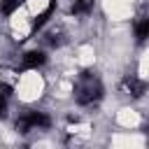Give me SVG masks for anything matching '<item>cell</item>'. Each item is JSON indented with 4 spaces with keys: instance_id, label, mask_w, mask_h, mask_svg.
<instances>
[{
    "instance_id": "obj_1",
    "label": "cell",
    "mask_w": 149,
    "mask_h": 149,
    "mask_svg": "<svg viewBox=\"0 0 149 149\" xmlns=\"http://www.w3.org/2000/svg\"><path fill=\"white\" fill-rule=\"evenodd\" d=\"M102 98V81L95 72H81L74 84V100L81 107H91Z\"/></svg>"
},
{
    "instance_id": "obj_2",
    "label": "cell",
    "mask_w": 149,
    "mask_h": 149,
    "mask_svg": "<svg viewBox=\"0 0 149 149\" xmlns=\"http://www.w3.org/2000/svg\"><path fill=\"white\" fill-rule=\"evenodd\" d=\"M49 116L44 114V112H26V114H21L19 116V121H16V130L19 133H30V130H40V128H49Z\"/></svg>"
},
{
    "instance_id": "obj_3",
    "label": "cell",
    "mask_w": 149,
    "mask_h": 149,
    "mask_svg": "<svg viewBox=\"0 0 149 149\" xmlns=\"http://www.w3.org/2000/svg\"><path fill=\"white\" fill-rule=\"evenodd\" d=\"M44 61H47V54H44L42 49H30V51H26V54H23L21 65H23L26 70H37V68H42V65H44Z\"/></svg>"
},
{
    "instance_id": "obj_4",
    "label": "cell",
    "mask_w": 149,
    "mask_h": 149,
    "mask_svg": "<svg viewBox=\"0 0 149 149\" xmlns=\"http://www.w3.org/2000/svg\"><path fill=\"white\" fill-rule=\"evenodd\" d=\"M121 88H123L128 95L137 98V95H142V93H144V88H147V86H144V81H142V79H137L135 74H128V77L121 81Z\"/></svg>"
},
{
    "instance_id": "obj_5",
    "label": "cell",
    "mask_w": 149,
    "mask_h": 149,
    "mask_svg": "<svg viewBox=\"0 0 149 149\" xmlns=\"http://www.w3.org/2000/svg\"><path fill=\"white\" fill-rule=\"evenodd\" d=\"M16 86V74L12 70H0V95L2 98H9L12 91Z\"/></svg>"
},
{
    "instance_id": "obj_6",
    "label": "cell",
    "mask_w": 149,
    "mask_h": 149,
    "mask_svg": "<svg viewBox=\"0 0 149 149\" xmlns=\"http://www.w3.org/2000/svg\"><path fill=\"white\" fill-rule=\"evenodd\" d=\"M135 35H137V40H147L149 37V7L142 9L137 14V19H135Z\"/></svg>"
},
{
    "instance_id": "obj_7",
    "label": "cell",
    "mask_w": 149,
    "mask_h": 149,
    "mask_svg": "<svg viewBox=\"0 0 149 149\" xmlns=\"http://www.w3.org/2000/svg\"><path fill=\"white\" fill-rule=\"evenodd\" d=\"M91 9H93V0H74V2H72V7H70V12H72L74 16L88 14Z\"/></svg>"
},
{
    "instance_id": "obj_8",
    "label": "cell",
    "mask_w": 149,
    "mask_h": 149,
    "mask_svg": "<svg viewBox=\"0 0 149 149\" xmlns=\"http://www.w3.org/2000/svg\"><path fill=\"white\" fill-rule=\"evenodd\" d=\"M23 5V0H0V12L5 16H12L19 12V7Z\"/></svg>"
},
{
    "instance_id": "obj_9",
    "label": "cell",
    "mask_w": 149,
    "mask_h": 149,
    "mask_svg": "<svg viewBox=\"0 0 149 149\" xmlns=\"http://www.w3.org/2000/svg\"><path fill=\"white\" fill-rule=\"evenodd\" d=\"M5 107H7V98H2V95H0V116L5 114Z\"/></svg>"
}]
</instances>
